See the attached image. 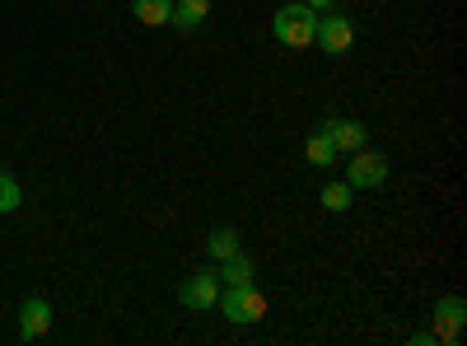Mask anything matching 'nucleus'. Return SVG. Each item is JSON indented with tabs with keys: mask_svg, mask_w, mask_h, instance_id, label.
<instances>
[{
	"mask_svg": "<svg viewBox=\"0 0 467 346\" xmlns=\"http://www.w3.org/2000/svg\"><path fill=\"white\" fill-rule=\"evenodd\" d=\"M131 15H136L145 28H164L169 15H173V0H131Z\"/></svg>",
	"mask_w": 467,
	"mask_h": 346,
	"instance_id": "11",
	"label": "nucleus"
},
{
	"mask_svg": "<svg viewBox=\"0 0 467 346\" xmlns=\"http://www.w3.org/2000/svg\"><path fill=\"white\" fill-rule=\"evenodd\" d=\"M304 5H308V10H318V15H323V10H332V0H304Z\"/></svg>",
	"mask_w": 467,
	"mask_h": 346,
	"instance_id": "16",
	"label": "nucleus"
},
{
	"mask_svg": "<svg viewBox=\"0 0 467 346\" xmlns=\"http://www.w3.org/2000/svg\"><path fill=\"white\" fill-rule=\"evenodd\" d=\"M350 197H356V187L341 178V183H323V197H318V202H323L332 215H341V211H350Z\"/></svg>",
	"mask_w": 467,
	"mask_h": 346,
	"instance_id": "14",
	"label": "nucleus"
},
{
	"mask_svg": "<svg viewBox=\"0 0 467 346\" xmlns=\"http://www.w3.org/2000/svg\"><path fill=\"white\" fill-rule=\"evenodd\" d=\"M323 131H327V141L337 145V155H350V150H360L365 136H369V127L356 122V118H327Z\"/></svg>",
	"mask_w": 467,
	"mask_h": 346,
	"instance_id": "8",
	"label": "nucleus"
},
{
	"mask_svg": "<svg viewBox=\"0 0 467 346\" xmlns=\"http://www.w3.org/2000/svg\"><path fill=\"white\" fill-rule=\"evenodd\" d=\"M314 47H323L327 57H346L350 47H356V24H350L346 15H318V33H314Z\"/></svg>",
	"mask_w": 467,
	"mask_h": 346,
	"instance_id": "4",
	"label": "nucleus"
},
{
	"mask_svg": "<svg viewBox=\"0 0 467 346\" xmlns=\"http://www.w3.org/2000/svg\"><path fill=\"white\" fill-rule=\"evenodd\" d=\"M215 272H220V286H253V277H257V267H253V257H244V248H239V253H234V257L215 262Z\"/></svg>",
	"mask_w": 467,
	"mask_h": 346,
	"instance_id": "9",
	"label": "nucleus"
},
{
	"mask_svg": "<svg viewBox=\"0 0 467 346\" xmlns=\"http://www.w3.org/2000/svg\"><path fill=\"white\" fill-rule=\"evenodd\" d=\"M462 323H467V304H462V295H444L440 304H435V341L440 346H453L458 337H462Z\"/></svg>",
	"mask_w": 467,
	"mask_h": 346,
	"instance_id": "5",
	"label": "nucleus"
},
{
	"mask_svg": "<svg viewBox=\"0 0 467 346\" xmlns=\"http://www.w3.org/2000/svg\"><path fill=\"white\" fill-rule=\"evenodd\" d=\"M388 173H393V164H388V155H379V150H350V164H346V183L350 187H383Z\"/></svg>",
	"mask_w": 467,
	"mask_h": 346,
	"instance_id": "3",
	"label": "nucleus"
},
{
	"mask_svg": "<svg viewBox=\"0 0 467 346\" xmlns=\"http://www.w3.org/2000/svg\"><path fill=\"white\" fill-rule=\"evenodd\" d=\"M19 202H24V187L5 173L0 178V215H10V211H19Z\"/></svg>",
	"mask_w": 467,
	"mask_h": 346,
	"instance_id": "15",
	"label": "nucleus"
},
{
	"mask_svg": "<svg viewBox=\"0 0 467 346\" xmlns=\"http://www.w3.org/2000/svg\"><path fill=\"white\" fill-rule=\"evenodd\" d=\"M206 253H211V262H224V257H234V253H239V229L220 225L215 235L206 239Z\"/></svg>",
	"mask_w": 467,
	"mask_h": 346,
	"instance_id": "13",
	"label": "nucleus"
},
{
	"mask_svg": "<svg viewBox=\"0 0 467 346\" xmlns=\"http://www.w3.org/2000/svg\"><path fill=\"white\" fill-rule=\"evenodd\" d=\"M314 33H318V10H308L304 0L281 5L271 15V37H276L281 47H314Z\"/></svg>",
	"mask_w": 467,
	"mask_h": 346,
	"instance_id": "1",
	"label": "nucleus"
},
{
	"mask_svg": "<svg viewBox=\"0 0 467 346\" xmlns=\"http://www.w3.org/2000/svg\"><path fill=\"white\" fill-rule=\"evenodd\" d=\"M304 160L314 164V169H332L337 164V145L327 141V131H314V136L304 141Z\"/></svg>",
	"mask_w": 467,
	"mask_h": 346,
	"instance_id": "12",
	"label": "nucleus"
},
{
	"mask_svg": "<svg viewBox=\"0 0 467 346\" xmlns=\"http://www.w3.org/2000/svg\"><path fill=\"white\" fill-rule=\"evenodd\" d=\"M206 15H211V0H173L169 24L182 28V33H192V28H202V24H206Z\"/></svg>",
	"mask_w": 467,
	"mask_h": 346,
	"instance_id": "10",
	"label": "nucleus"
},
{
	"mask_svg": "<svg viewBox=\"0 0 467 346\" xmlns=\"http://www.w3.org/2000/svg\"><path fill=\"white\" fill-rule=\"evenodd\" d=\"M0 178H5V169H0Z\"/></svg>",
	"mask_w": 467,
	"mask_h": 346,
	"instance_id": "17",
	"label": "nucleus"
},
{
	"mask_svg": "<svg viewBox=\"0 0 467 346\" xmlns=\"http://www.w3.org/2000/svg\"><path fill=\"white\" fill-rule=\"evenodd\" d=\"M47 332H52V304L43 295H28L24 309H19V337L24 341H37V337H47Z\"/></svg>",
	"mask_w": 467,
	"mask_h": 346,
	"instance_id": "7",
	"label": "nucleus"
},
{
	"mask_svg": "<svg viewBox=\"0 0 467 346\" xmlns=\"http://www.w3.org/2000/svg\"><path fill=\"white\" fill-rule=\"evenodd\" d=\"M215 304H220V314L229 323H257V319H266V295L257 286H224Z\"/></svg>",
	"mask_w": 467,
	"mask_h": 346,
	"instance_id": "2",
	"label": "nucleus"
},
{
	"mask_svg": "<svg viewBox=\"0 0 467 346\" xmlns=\"http://www.w3.org/2000/svg\"><path fill=\"white\" fill-rule=\"evenodd\" d=\"M178 299L187 304V309H215V299H220V272H215V267H206V272L187 277L178 286Z\"/></svg>",
	"mask_w": 467,
	"mask_h": 346,
	"instance_id": "6",
	"label": "nucleus"
},
{
	"mask_svg": "<svg viewBox=\"0 0 467 346\" xmlns=\"http://www.w3.org/2000/svg\"><path fill=\"white\" fill-rule=\"evenodd\" d=\"M211 5H215V0H211Z\"/></svg>",
	"mask_w": 467,
	"mask_h": 346,
	"instance_id": "18",
	"label": "nucleus"
}]
</instances>
